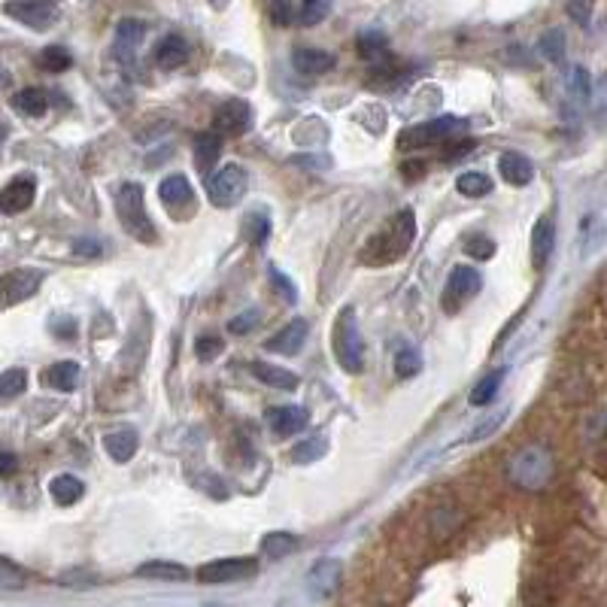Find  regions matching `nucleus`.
Listing matches in <instances>:
<instances>
[{
	"label": "nucleus",
	"instance_id": "1",
	"mask_svg": "<svg viewBox=\"0 0 607 607\" xmlns=\"http://www.w3.org/2000/svg\"><path fill=\"white\" fill-rule=\"evenodd\" d=\"M416 237V216L410 207L398 210L362 249V262L365 265H392L413 246Z\"/></svg>",
	"mask_w": 607,
	"mask_h": 607
},
{
	"label": "nucleus",
	"instance_id": "2",
	"mask_svg": "<svg viewBox=\"0 0 607 607\" xmlns=\"http://www.w3.org/2000/svg\"><path fill=\"white\" fill-rule=\"evenodd\" d=\"M331 350L337 365L346 374H362L365 371V340L359 331V316L356 307H340L337 319H334V331H331Z\"/></svg>",
	"mask_w": 607,
	"mask_h": 607
},
{
	"label": "nucleus",
	"instance_id": "3",
	"mask_svg": "<svg viewBox=\"0 0 607 607\" xmlns=\"http://www.w3.org/2000/svg\"><path fill=\"white\" fill-rule=\"evenodd\" d=\"M553 453L541 444H529L519 453H513V459L507 462V477L516 489L526 492H538L553 480Z\"/></svg>",
	"mask_w": 607,
	"mask_h": 607
},
{
	"label": "nucleus",
	"instance_id": "4",
	"mask_svg": "<svg viewBox=\"0 0 607 607\" xmlns=\"http://www.w3.org/2000/svg\"><path fill=\"white\" fill-rule=\"evenodd\" d=\"M116 216L122 222V228L140 240V243H155L158 231L146 213V201H143V186L140 183H122L116 192Z\"/></svg>",
	"mask_w": 607,
	"mask_h": 607
},
{
	"label": "nucleus",
	"instance_id": "5",
	"mask_svg": "<svg viewBox=\"0 0 607 607\" xmlns=\"http://www.w3.org/2000/svg\"><path fill=\"white\" fill-rule=\"evenodd\" d=\"M462 128H465V122L456 116H441L435 122H422V125L404 128L398 134V149L413 152V149H425V146H435L444 140H456L462 134Z\"/></svg>",
	"mask_w": 607,
	"mask_h": 607
},
{
	"label": "nucleus",
	"instance_id": "6",
	"mask_svg": "<svg viewBox=\"0 0 607 607\" xmlns=\"http://www.w3.org/2000/svg\"><path fill=\"white\" fill-rule=\"evenodd\" d=\"M246 186H249V177L240 164H225L219 170H210L207 180H204V189H207V198L216 204V207H231L237 204L243 195H246Z\"/></svg>",
	"mask_w": 607,
	"mask_h": 607
},
{
	"label": "nucleus",
	"instance_id": "7",
	"mask_svg": "<svg viewBox=\"0 0 607 607\" xmlns=\"http://www.w3.org/2000/svg\"><path fill=\"white\" fill-rule=\"evenodd\" d=\"M4 13L16 19L19 25L31 31H46L58 22V4L55 0H7Z\"/></svg>",
	"mask_w": 607,
	"mask_h": 607
},
{
	"label": "nucleus",
	"instance_id": "8",
	"mask_svg": "<svg viewBox=\"0 0 607 607\" xmlns=\"http://www.w3.org/2000/svg\"><path fill=\"white\" fill-rule=\"evenodd\" d=\"M258 559L249 556H234V559H216L198 568V580L201 583H237V580H249L258 574Z\"/></svg>",
	"mask_w": 607,
	"mask_h": 607
},
{
	"label": "nucleus",
	"instance_id": "9",
	"mask_svg": "<svg viewBox=\"0 0 607 607\" xmlns=\"http://www.w3.org/2000/svg\"><path fill=\"white\" fill-rule=\"evenodd\" d=\"M40 286H43V274L34 268H19V271L4 274L0 277V310L28 301Z\"/></svg>",
	"mask_w": 607,
	"mask_h": 607
},
{
	"label": "nucleus",
	"instance_id": "10",
	"mask_svg": "<svg viewBox=\"0 0 607 607\" xmlns=\"http://www.w3.org/2000/svg\"><path fill=\"white\" fill-rule=\"evenodd\" d=\"M480 286H483V277L474 268H468V265L453 268V274L447 280V289H444V310L456 313L465 301H471L480 292Z\"/></svg>",
	"mask_w": 607,
	"mask_h": 607
},
{
	"label": "nucleus",
	"instance_id": "11",
	"mask_svg": "<svg viewBox=\"0 0 607 607\" xmlns=\"http://www.w3.org/2000/svg\"><path fill=\"white\" fill-rule=\"evenodd\" d=\"M34 195H37V180L31 173H22V177H16L13 183L0 189V213H7V216L25 213L34 204Z\"/></svg>",
	"mask_w": 607,
	"mask_h": 607
},
{
	"label": "nucleus",
	"instance_id": "12",
	"mask_svg": "<svg viewBox=\"0 0 607 607\" xmlns=\"http://www.w3.org/2000/svg\"><path fill=\"white\" fill-rule=\"evenodd\" d=\"M249 125H252V110H249V104L240 101V98L225 101V104L216 110V116H213V128H216L219 137H222V134H231V137L246 134Z\"/></svg>",
	"mask_w": 607,
	"mask_h": 607
},
{
	"label": "nucleus",
	"instance_id": "13",
	"mask_svg": "<svg viewBox=\"0 0 607 607\" xmlns=\"http://www.w3.org/2000/svg\"><path fill=\"white\" fill-rule=\"evenodd\" d=\"M340 580H343V565L337 559H319L307 574V589L316 598H331L337 592Z\"/></svg>",
	"mask_w": 607,
	"mask_h": 607
},
{
	"label": "nucleus",
	"instance_id": "14",
	"mask_svg": "<svg viewBox=\"0 0 607 607\" xmlns=\"http://www.w3.org/2000/svg\"><path fill=\"white\" fill-rule=\"evenodd\" d=\"M310 334V322L307 319H292L283 331H277L265 346L271 353H283V356H298L301 346Z\"/></svg>",
	"mask_w": 607,
	"mask_h": 607
},
{
	"label": "nucleus",
	"instance_id": "15",
	"mask_svg": "<svg viewBox=\"0 0 607 607\" xmlns=\"http://www.w3.org/2000/svg\"><path fill=\"white\" fill-rule=\"evenodd\" d=\"M268 422L274 428V435L280 438H292L298 431L307 428V410L298 404H283V407H271L268 410Z\"/></svg>",
	"mask_w": 607,
	"mask_h": 607
},
{
	"label": "nucleus",
	"instance_id": "16",
	"mask_svg": "<svg viewBox=\"0 0 607 607\" xmlns=\"http://www.w3.org/2000/svg\"><path fill=\"white\" fill-rule=\"evenodd\" d=\"M498 173H501V180L510 186H529L535 180V164L523 152H501Z\"/></svg>",
	"mask_w": 607,
	"mask_h": 607
},
{
	"label": "nucleus",
	"instance_id": "17",
	"mask_svg": "<svg viewBox=\"0 0 607 607\" xmlns=\"http://www.w3.org/2000/svg\"><path fill=\"white\" fill-rule=\"evenodd\" d=\"M553 246H556V225H553V216H541L532 228V265L538 271L547 268L550 255H553Z\"/></svg>",
	"mask_w": 607,
	"mask_h": 607
},
{
	"label": "nucleus",
	"instance_id": "18",
	"mask_svg": "<svg viewBox=\"0 0 607 607\" xmlns=\"http://www.w3.org/2000/svg\"><path fill=\"white\" fill-rule=\"evenodd\" d=\"M143 37H146V25H143V22H137V19H122V22L116 25V58H119L122 64H128V61L134 58L137 46L143 43Z\"/></svg>",
	"mask_w": 607,
	"mask_h": 607
},
{
	"label": "nucleus",
	"instance_id": "19",
	"mask_svg": "<svg viewBox=\"0 0 607 607\" xmlns=\"http://www.w3.org/2000/svg\"><path fill=\"white\" fill-rule=\"evenodd\" d=\"M186 58H189V43L180 34H167L155 46V64L161 70H177V67L186 64Z\"/></svg>",
	"mask_w": 607,
	"mask_h": 607
},
{
	"label": "nucleus",
	"instance_id": "20",
	"mask_svg": "<svg viewBox=\"0 0 607 607\" xmlns=\"http://www.w3.org/2000/svg\"><path fill=\"white\" fill-rule=\"evenodd\" d=\"M292 64L301 76H322L334 67V55L325 52V49H310V46H301L292 52Z\"/></svg>",
	"mask_w": 607,
	"mask_h": 607
},
{
	"label": "nucleus",
	"instance_id": "21",
	"mask_svg": "<svg viewBox=\"0 0 607 607\" xmlns=\"http://www.w3.org/2000/svg\"><path fill=\"white\" fill-rule=\"evenodd\" d=\"M137 577L143 580H167V583H183L189 580V568L180 562H167V559H155V562H143L137 568Z\"/></svg>",
	"mask_w": 607,
	"mask_h": 607
},
{
	"label": "nucleus",
	"instance_id": "22",
	"mask_svg": "<svg viewBox=\"0 0 607 607\" xmlns=\"http://www.w3.org/2000/svg\"><path fill=\"white\" fill-rule=\"evenodd\" d=\"M104 447H107V456L113 462H131L137 453V431L134 428H116L104 438Z\"/></svg>",
	"mask_w": 607,
	"mask_h": 607
},
{
	"label": "nucleus",
	"instance_id": "23",
	"mask_svg": "<svg viewBox=\"0 0 607 607\" xmlns=\"http://www.w3.org/2000/svg\"><path fill=\"white\" fill-rule=\"evenodd\" d=\"M158 198H161L167 207H177V204L195 201V192H192V183L183 177V173H170V177H164L161 186H158Z\"/></svg>",
	"mask_w": 607,
	"mask_h": 607
},
{
	"label": "nucleus",
	"instance_id": "24",
	"mask_svg": "<svg viewBox=\"0 0 607 607\" xmlns=\"http://www.w3.org/2000/svg\"><path fill=\"white\" fill-rule=\"evenodd\" d=\"M249 371H252V377H255V380L268 383L271 389H283V392H295V389H298V377H295L292 371L277 368V365H268V362H252V365H249Z\"/></svg>",
	"mask_w": 607,
	"mask_h": 607
},
{
	"label": "nucleus",
	"instance_id": "25",
	"mask_svg": "<svg viewBox=\"0 0 607 607\" xmlns=\"http://www.w3.org/2000/svg\"><path fill=\"white\" fill-rule=\"evenodd\" d=\"M219 155H222V137L216 131H204V134L195 137V164H198V170L210 173V167L219 161Z\"/></svg>",
	"mask_w": 607,
	"mask_h": 607
},
{
	"label": "nucleus",
	"instance_id": "26",
	"mask_svg": "<svg viewBox=\"0 0 607 607\" xmlns=\"http://www.w3.org/2000/svg\"><path fill=\"white\" fill-rule=\"evenodd\" d=\"M49 492H52V501H55V504L70 507V504H76V501L82 498L85 486H82V480L73 477V474H58V477L49 483Z\"/></svg>",
	"mask_w": 607,
	"mask_h": 607
},
{
	"label": "nucleus",
	"instance_id": "27",
	"mask_svg": "<svg viewBox=\"0 0 607 607\" xmlns=\"http://www.w3.org/2000/svg\"><path fill=\"white\" fill-rule=\"evenodd\" d=\"M504 368H495V371H489L486 377H480L477 380V386L471 389V404L474 407H486V404H492L495 401V395H498V389H501V383H504Z\"/></svg>",
	"mask_w": 607,
	"mask_h": 607
},
{
	"label": "nucleus",
	"instance_id": "28",
	"mask_svg": "<svg viewBox=\"0 0 607 607\" xmlns=\"http://www.w3.org/2000/svg\"><path fill=\"white\" fill-rule=\"evenodd\" d=\"M13 107H16L22 116L37 119V116H43V113L49 110V95H46L43 89H22V92L13 98Z\"/></svg>",
	"mask_w": 607,
	"mask_h": 607
},
{
	"label": "nucleus",
	"instance_id": "29",
	"mask_svg": "<svg viewBox=\"0 0 607 607\" xmlns=\"http://www.w3.org/2000/svg\"><path fill=\"white\" fill-rule=\"evenodd\" d=\"M46 383L58 392H73L79 383V365L76 362H58L46 371Z\"/></svg>",
	"mask_w": 607,
	"mask_h": 607
},
{
	"label": "nucleus",
	"instance_id": "30",
	"mask_svg": "<svg viewBox=\"0 0 607 607\" xmlns=\"http://www.w3.org/2000/svg\"><path fill=\"white\" fill-rule=\"evenodd\" d=\"M295 550H298V538L292 532H271L262 541L265 559H283V556H292Z\"/></svg>",
	"mask_w": 607,
	"mask_h": 607
},
{
	"label": "nucleus",
	"instance_id": "31",
	"mask_svg": "<svg viewBox=\"0 0 607 607\" xmlns=\"http://www.w3.org/2000/svg\"><path fill=\"white\" fill-rule=\"evenodd\" d=\"M565 89H568L571 101L586 104V101L592 98V79H589V70L580 67V64L571 67V70H568V79H565Z\"/></svg>",
	"mask_w": 607,
	"mask_h": 607
},
{
	"label": "nucleus",
	"instance_id": "32",
	"mask_svg": "<svg viewBox=\"0 0 607 607\" xmlns=\"http://www.w3.org/2000/svg\"><path fill=\"white\" fill-rule=\"evenodd\" d=\"M456 189L465 198H483V195L492 192V180L486 177V173H480V170H468V173H462V177L456 180Z\"/></svg>",
	"mask_w": 607,
	"mask_h": 607
},
{
	"label": "nucleus",
	"instance_id": "33",
	"mask_svg": "<svg viewBox=\"0 0 607 607\" xmlns=\"http://www.w3.org/2000/svg\"><path fill=\"white\" fill-rule=\"evenodd\" d=\"M25 583H28L25 568H19L7 556H0V592H19V589H25Z\"/></svg>",
	"mask_w": 607,
	"mask_h": 607
},
{
	"label": "nucleus",
	"instance_id": "34",
	"mask_svg": "<svg viewBox=\"0 0 607 607\" xmlns=\"http://www.w3.org/2000/svg\"><path fill=\"white\" fill-rule=\"evenodd\" d=\"M431 532H435V538L438 541H444L447 535H453V529L462 523V513L459 510H453V507H438L435 513H431Z\"/></svg>",
	"mask_w": 607,
	"mask_h": 607
},
{
	"label": "nucleus",
	"instance_id": "35",
	"mask_svg": "<svg viewBox=\"0 0 607 607\" xmlns=\"http://www.w3.org/2000/svg\"><path fill=\"white\" fill-rule=\"evenodd\" d=\"M356 46H359V55H362L365 61H380V58H386L389 40H386V34H380V31H365V34L356 40Z\"/></svg>",
	"mask_w": 607,
	"mask_h": 607
},
{
	"label": "nucleus",
	"instance_id": "36",
	"mask_svg": "<svg viewBox=\"0 0 607 607\" xmlns=\"http://www.w3.org/2000/svg\"><path fill=\"white\" fill-rule=\"evenodd\" d=\"M331 13V0H298V25H319Z\"/></svg>",
	"mask_w": 607,
	"mask_h": 607
},
{
	"label": "nucleus",
	"instance_id": "37",
	"mask_svg": "<svg viewBox=\"0 0 607 607\" xmlns=\"http://www.w3.org/2000/svg\"><path fill=\"white\" fill-rule=\"evenodd\" d=\"M325 453H328V441H325V438H310V441L295 444V450H292V462H298V465H310V462H319Z\"/></svg>",
	"mask_w": 607,
	"mask_h": 607
},
{
	"label": "nucleus",
	"instance_id": "38",
	"mask_svg": "<svg viewBox=\"0 0 607 607\" xmlns=\"http://www.w3.org/2000/svg\"><path fill=\"white\" fill-rule=\"evenodd\" d=\"M243 231H246V240L252 246H262L268 240V234H271V219L265 213H249L243 219Z\"/></svg>",
	"mask_w": 607,
	"mask_h": 607
},
{
	"label": "nucleus",
	"instance_id": "39",
	"mask_svg": "<svg viewBox=\"0 0 607 607\" xmlns=\"http://www.w3.org/2000/svg\"><path fill=\"white\" fill-rule=\"evenodd\" d=\"M586 438H589V444H592L601 456H607V410H601V413H595V416L589 419Z\"/></svg>",
	"mask_w": 607,
	"mask_h": 607
},
{
	"label": "nucleus",
	"instance_id": "40",
	"mask_svg": "<svg viewBox=\"0 0 607 607\" xmlns=\"http://www.w3.org/2000/svg\"><path fill=\"white\" fill-rule=\"evenodd\" d=\"M70 64H73V58H70V52L64 46H46L40 52V67L49 70V73H64Z\"/></svg>",
	"mask_w": 607,
	"mask_h": 607
},
{
	"label": "nucleus",
	"instance_id": "41",
	"mask_svg": "<svg viewBox=\"0 0 607 607\" xmlns=\"http://www.w3.org/2000/svg\"><path fill=\"white\" fill-rule=\"evenodd\" d=\"M504 416H507V410H498V413H492V416H486L480 425H474L468 435H465V441L462 444H480V441H486L492 431H498L501 425H504Z\"/></svg>",
	"mask_w": 607,
	"mask_h": 607
},
{
	"label": "nucleus",
	"instance_id": "42",
	"mask_svg": "<svg viewBox=\"0 0 607 607\" xmlns=\"http://www.w3.org/2000/svg\"><path fill=\"white\" fill-rule=\"evenodd\" d=\"M25 386H28V374L22 368H10V371H4V377H0V398L10 401V398L22 395Z\"/></svg>",
	"mask_w": 607,
	"mask_h": 607
},
{
	"label": "nucleus",
	"instance_id": "43",
	"mask_svg": "<svg viewBox=\"0 0 607 607\" xmlns=\"http://www.w3.org/2000/svg\"><path fill=\"white\" fill-rule=\"evenodd\" d=\"M422 371V356L413 350V346H404V350L395 356V374L401 377V380H410V377H416Z\"/></svg>",
	"mask_w": 607,
	"mask_h": 607
},
{
	"label": "nucleus",
	"instance_id": "44",
	"mask_svg": "<svg viewBox=\"0 0 607 607\" xmlns=\"http://www.w3.org/2000/svg\"><path fill=\"white\" fill-rule=\"evenodd\" d=\"M538 49H541V55L547 58V61H553V64H559L562 58H565V34L559 31V28H553V31H547L544 37H541V43H538Z\"/></svg>",
	"mask_w": 607,
	"mask_h": 607
},
{
	"label": "nucleus",
	"instance_id": "45",
	"mask_svg": "<svg viewBox=\"0 0 607 607\" xmlns=\"http://www.w3.org/2000/svg\"><path fill=\"white\" fill-rule=\"evenodd\" d=\"M58 583L61 586H70V589H89V586H98L101 577L95 571H85V568H70V571H61L58 574Z\"/></svg>",
	"mask_w": 607,
	"mask_h": 607
},
{
	"label": "nucleus",
	"instance_id": "46",
	"mask_svg": "<svg viewBox=\"0 0 607 607\" xmlns=\"http://www.w3.org/2000/svg\"><path fill=\"white\" fill-rule=\"evenodd\" d=\"M222 350H225V343H222L219 334H201V337L195 340V356H198L201 362H213V359H219Z\"/></svg>",
	"mask_w": 607,
	"mask_h": 607
},
{
	"label": "nucleus",
	"instance_id": "47",
	"mask_svg": "<svg viewBox=\"0 0 607 607\" xmlns=\"http://www.w3.org/2000/svg\"><path fill=\"white\" fill-rule=\"evenodd\" d=\"M465 252H468L471 258H480V262H486V258L495 255V240L486 237V234H474V237L465 240Z\"/></svg>",
	"mask_w": 607,
	"mask_h": 607
},
{
	"label": "nucleus",
	"instance_id": "48",
	"mask_svg": "<svg viewBox=\"0 0 607 607\" xmlns=\"http://www.w3.org/2000/svg\"><path fill=\"white\" fill-rule=\"evenodd\" d=\"M268 271H271V286H274V289H277V292L286 298V304H298V289H295V283H292V280H289V277H286V274H283L277 265H271Z\"/></svg>",
	"mask_w": 607,
	"mask_h": 607
},
{
	"label": "nucleus",
	"instance_id": "49",
	"mask_svg": "<svg viewBox=\"0 0 607 607\" xmlns=\"http://www.w3.org/2000/svg\"><path fill=\"white\" fill-rule=\"evenodd\" d=\"M271 13L277 25H298V0H274Z\"/></svg>",
	"mask_w": 607,
	"mask_h": 607
},
{
	"label": "nucleus",
	"instance_id": "50",
	"mask_svg": "<svg viewBox=\"0 0 607 607\" xmlns=\"http://www.w3.org/2000/svg\"><path fill=\"white\" fill-rule=\"evenodd\" d=\"M255 322H258V310H246V313H240V316H234L228 322V331L240 337V334H249L255 328Z\"/></svg>",
	"mask_w": 607,
	"mask_h": 607
},
{
	"label": "nucleus",
	"instance_id": "51",
	"mask_svg": "<svg viewBox=\"0 0 607 607\" xmlns=\"http://www.w3.org/2000/svg\"><path fill=\"white\" fill-rule=\"evenodd\" d=\"M73 249H76V255H82V258H85V255H89V258L101 255V243H98V240H92V237H89V240H85V237H82V240H76V243H73Z\"/></svg>",
	"mask_w": 607,
	"mask_h": 607
},
{
	"label": "nucleus",
	"instance_id": "52",
	"mask_svg": "<svg viewBox=\"0 0 607 607\" xmlns=\"http://www.w3.org/2000/svg\"><path fill=\"white\" fill-rule=\"evenodd\" d=\"M474 146H477L474 140H459V143H450V149H447V161H459V158H465V155H468Z\"/></svg>",
	"mask_w": 607,
	"mask_h": 607
},
{
	"label": "nucleus",
	"instance_id": "53",
	"mask_svg": "<svg viewBox=\"0 0 607 607\" xmlns=\"http://www.w3.org/2000/svg\"><path fill=\"white\" fill-rule=\"evenodd\" d=\"M292 164H298V167H328V158H313V155H298V158H292Z\"/></svg>",
	"mask_w": 607,
	"mask_h": 607
},
{
	"label": "nucleus",
	"instance_id": "54",
	"mask_svg": "<svg viewBox=\"0 0 607 607\" xmlns=\"http://www.w3.org/2000/svg\"><path fill=\"white\" fill-rule=\"evenodd\" d=\"M401 173H404V177H410V180H416L419 173H425V161H404Z\"/></svg>",
	"mask_w": 607,
	"mask_h": 607
},
{
	"label": "nucleus",
	"instance_id": "55",
	"mask_svg": "<svg viewBox=\"0 0 607 607\" xmlns=\"http://www.w3.org/2000/svg\"><path fill=\"white\" fill-rule=\"evenodd\" d=\"M16 456L13 453H0V474H13L16 471Z\"/></svg>",
	"mask_w": 607,
	"mask_h": 607
},
{
	"label": "nucleus",
	"instance_id": "56",
	"mask_svg": "<svg viewBox=\"0 0 607 607\" xmlns=\"http://www.w3.org/2000/svg\"><path fill=\"white\" fill-rule=\"evenodd\" d=\"M595 95H598V107L607 110V73L598 79V92H595Z\"/></svg>",
	"mask_w": 607,
	"mask_h": 607
},
{
	"label": "nucleus",
	"instance_id": "57",
	"mask_svg": "<svg viewBox=\"0 0 607 607\" xmlns=\"http://www.w3.org/2000/svg\"><path fill=\"white\" fill-rule=\"evenodd\" d=\"M52 331H55L58 337H73V334H76V325H73V319H67V325H52Z\"/></svg>",
	"mask_w": 607,
	"mask_h": 607
},
{
	"label": "nucleus",
	"instance_id": "58",
	"mask_svg": "<svg viewBox=\"0 0 607 607\" xmlns=\"http://www.w3.org/2000/svg\"><path fill=\"white\" fill-rule=\"evenodd\" d=\"M4 140H7V125H0V146H4Z\"/></svg>",
	"mask_w": 607,
	"mask_h": 607
}]
</instances>
